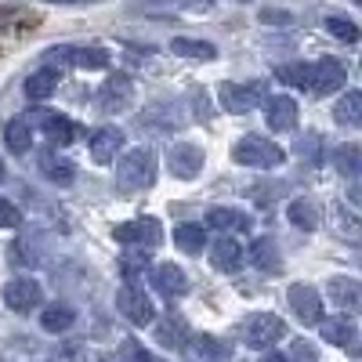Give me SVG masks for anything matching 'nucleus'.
Listing matches in <instances>:
<instances>
[{"label": "nucleus", "instance_id": "nucleus-1", "mask_svg": "<svg viewBox=\"0 0 362 362\" xmlns=\"http://www.w3.org/2000/svg\"><path fill=\"white\" fill-rule=\"evenodd\" d=\"M156 181V156L148 148H131L116 163V189L119 192H145Z\"/></svg>", "mask_w": 362, "mask_h": 362}, {"label": "nucleus", "instance_id": "nucleus-2", "mask_svg": "<svg viewBox=\"0 0 362 362\" xmlns=\"http://www.w3.org/2000/svg\"><path fill=\"white\" fill-rule=\"evenodd\" d=\"M232 160H235L239 167L276 170V167L286 160V153H283L276 141H268V138H261V134H247V138H239V141L232 145Z\"/></svg>", "mask_w": 362, "mask_h": 362}, {"label": "nucleus", "instance_id": "nucleus-3", "mask_svg": "<svg viewBox=\"0 0 362 362\" xmlns=\"http://www.w3.org/2000/svg\"><path fill=\"white\" fill-rule=\"evenodd\" d=\"M112 239L116 243H124V247H134V250H153L160 247V239H163V225L160 218H134V221H124V225H116L112 228Z\"/></svg>", "mask_w": 362, "mask_h": 362}, {"label": "nucleus", "instance_id": "nucleus-4", "mask_svg": "<svg viewBox=\"0 0 362 362\" xmlns=\"http://www.w3.org/2000/svg\"><path fill=\"white\" fill-rule=\"evenodd\" d=\"M286 337V322L279 315H272V312H257L243 322V341L247 348H272L276 341Z\"/></svg>", "mask_w": 362, "mask_h": 362}, {"label": "nucleus", "instance_id": "nucleus-5", "mask_svg": "<svg viewBox=\"0 0 362 362\" xmlns=\"http://www.w3.org/2000/svg\"><path fill=\"white\" fill-rule=\"evenodd\" d=\"M116 308H119V315H124L131 326H148L156 319V308H153V300H148L134 283H127V286H119V293H116Z\"/></svg>", "mask_w": 362, "mask_h": 362}, {"label": "nucleus", "instance_id": "nucleus-6", "mask_svg": "<svg viewBox=\"0 0 362 362\" xmlns=\"http://www.w3.org/2000/svg\"><path fill=\"white\" fill-rule=\"evenodd\" d=\"M131 98H134V80L127 73H109L102 90H98V109L102 112H124V109H131Z\"/></svg>", "mask_w": 362, "mask_h": 362}, {"label": "nucleus", "instance_id": "nucleus-7", "mask_svg": "<svg viewBox=\"0 0 362 362\" xmlns=\"http://www.w3.org/2000/svg\"><path fill=\"white\" fill-rule=\"evenodd\" d=\"M218 102L228 112H250L264 102V83H221L218 87Z\"/></svg>", "mask_w": 362, "mask_h": 362}, {"label": "nucleus", "instance_id": "nucleus-8", "mask_svg": "<svg viewBox=\"0 0 362 362\" xmlns=\"http://www.w3.org/2000/svg\"><path fill=\"white\" fill-rule=\"evenodd\" d=\"M286 300H290V312L305 322V326H319L322 322V297L315 286L308 283H293L286 290Z\"/></svg>", "mask_w": 362, "mask_h": 362}, {"label": "nucleus", "instance_id": "nucleus-9", "mask_svg": "<svg viewBox=\"0 0 362 362\" xmlns=\"http://www.w3.org/2000/svg\"><path fill=\"white\" fill-rule=\"evenodd\" d=\"M109 58L112 54L102 44H80V47H54L47 54V62H69V66H80V69H105Z\"/></svg>", "mask_w": 362, "mask_h": 362}, {"label": "nucleus", "instance_id": "nucleus-10", "mask_svg": "<svg viewBox=\"0 0 362 362\" xmlns=\"http://www.w3.org/2000/svg\"><path fill=\"white\" fill-rule=\"evenodd\" d=\"M167 170H170L174 177H181V181L199 177V170H203V148L192 145V141L170 145V148H167Z\"/></svg>", "mask_w": 362, "mask_h": 362}, {"label": "nucleus", "instance_id": "nucleus-11", "mask_svg": "<svg viewBox=\"0 0 362 362\" xmlns=\"http://www.w3.org/2000/svg\"><path fill=\"white\" fill-rule=\"evenodd\" d=\"M40 283L33 279V276H18V279H11L8 286H4V305L11 308V312H18V315H25V312H33L37 305H40Z\"/></svg>", "mask_w": 362, "mask_h": 362}, {"label": "nucleus", "instance_id": "nucleus-12", "mask_svg": "<svg viewBox=\"0 0 362 362\" xmlns=\"http://www.w3.org/2000/svg\"><path fill=\"white\" fill-rule=\"evenodd\" d=\"M344 83H348V73H344V66L337 62V58H322V62L312 66V90L319 98L337 95Z\"/></svg>", "mask_w": 362, "mask_h": 362}, {"label": "nucleus", "instance_id": "nucleus-13", "mask_svg": "<svg viewBox=\"0 0 362 362\" xmlns=\"http://www.w3.org/2000/svg\"><path fill=\"white\" fill-rule=\"evenodd\" d=\"M148 283H153V290L163 293V297H181V293H189V276H185V272H181L177 264H170V261L148 268Z\"/></svg>", "mask_w": 362, "mask_h": 362}, {"label": "nucleus", "instance_id": "nucleus-14", "mask_svg": "<svg viewBox=\"0 0 362 362\" xmlns=\"http://www.w3.org/2000/svg\"><path fill=\"white\" fill-rule=\"evenodd\" d=\"M264 119H268L272 131H293L297 127V102L290 95L264 98Z\"/></svg>", "mask_w": 362, "mask_h": 362}, {"label": "nucleus", "instance_id": "nucleus-15", "mask_svg": "<svg viewBox=\"0 0 362 362\" xmlns=\"http://www.w3.org/2000/svg\"><path fill=\"white\" fill-rule=\"evenodd\" d=\"M145 11H156L163 18H177V15H206L214 11V0H145Z\"/></svg>", "mask_w": 362, "mask_h": 362}, {"label": "nucleus", "instance_id": "nucleus-16", "mask_svg": "<svg viewBox=\"0 0 362 362\" xmlns=\"http://www.w3.org/2000/svg\"><path fill=\"white\" fill-rule=\"evenodd\" d=\"M185 355H189V362H225L228 358V344H221L218 337H210V334H192L185 341Z\"/></svg>", "mask_w": 362, "mask_h": 362}, {"label": "nucleus", "instance_id": "nucleus-17", "mask_svg": "<svg viewBox=\"0 0 362 362\" xmlns=\"http://www.w3.org/2000/svg\"><path fill=\"white\" fill-rule=\"evenodd\" d=\"M206 225L214 232H250L254 218L243 214V210H232V206H210L206 210Z\"/></svg>", "mask_w": 362, "mask_h": 362}, {"label": "nucleus", "instance_id": "nucleus-18", "mask_svg": "<svg viewBox=\"0 0 362 362\" xmlns=\"http://www.w3.org/2000/svg\"><path fill=\"white\" fill-rule=\"evenodd\" d=\"M185 341H189V322L181 319L177 312H170V315H163V319L156 322V344H160V348L177 351V348H185Z\"/></svg>", "mask_w": 362, "mask_h": 362}, {"label": "nucleus", "instance_id": "nucleus-19", "mask_svg": "<svg viewBox=\"0 0 362 362\" xmlns=\"http://www.w3.org/2000/svg\"><path fill=\"white\" fill-rule=\"evenodd\" d=\"M119 148H124V131L119 127H102V131L90 134V156H95V163L116 160Z\"/></svg>", "mask_w": 362, "mask_h": 362}, {"label": "nucleus", "instance_id": "nucleus-20", "mask_svg": "<svg viewBox=\"0 0 362 362\" xmlns=\"http://www.w3.org/2000/svg\"><path fill=\"white\" fill-rule=\"evenodd\" d=\"M210 264H214V272H225V276H232V272H239V264H243V247L235 243V239L221 235L214 250H210Z\"/></svg>", "mask_w": 362, "mask_h": 362}, {"label": "nucleus", "instance_id": "nucleus-21", "mask_svg": "<svg viewBox=\"0 0 362 362\" xmlns=\"http://www.w3.org/2000/svg\"><path fill=\"white\" fill-rule=\"evenodd\" d=\"M44 119V134L54 141V145H73L76 138H80V124H73L69 116H62V112H44L40 116Z\"/></svg>", "mask_w": 362, "mask_h": 362}, {"label": "nucleus", "instance_id": "nucleus-22", "mask_svg": "<svg viewBox=\"0 0 362 362\" xmlns=\"http://www.w3.org/2000/svg\"><path fill=\"white\" fill-rule=\"evenodd\" d=\"M319 334L326 344H337V348H351L355 341V319L351 315H334V319H322L319 322Z\"/></svg>", "mask_w": 362, "mask_h": 362}, {"label": "nucleus", "instance_id": "nucleus-23", "mask_svg": "<svg viewBox=\"0 0 362 362\" xmlns=\"http://www.w3.org/2000/svg\"><path fill=\"white\" fill-rule=\"evenodd\" d=\"M247 261H250L254 268H261V272H279L283 257H279V250H276V239H268V235L254 239L250 250H247Z\"/></svg>", "mask_w": 362, "mask_h": 362}, {"label": "nucleus", "instance_id": "nucleus-24", "mask_svg": "<svg viewBox=\"0 0 362 362\" xmlns=\"http://www.w3.org/2000/svg\"><path fill=\"white\" fill-rule=\"evenodd\" d=\"M170 51L177 58H189V62H214L218 58V47L206 44V40H192V37H174L170 40Z\"/></svg>", "mask_w": 362, "mask_h": 362}, {"label": "nucleus", "instance_id": "nucleus-25", "mask_svg": "<svg viewBox=\"0 0 362 362\" xmlns=\"http://www.w3.org/2000/svg\"><path fill=\"white\" fill-rule=\"evenodd\" d=\"M326 293H329V300H334V305H341V308H358V297H362V290H358V283H355L351 276H329Z\"/></svg>", "mask_w": 362, "mask_h": 362}, {"label": "nucleus", "instance_id": "nucleus-26", "mask_svg": "<svg viewBox=\"0 0 362 362\" xmlns=\"http://www.w3.org/2000/svg\"><path fill=\"white\" fill-rule=\"evenodd\" d=\"M73 322H76V312H73V305H66V300H54V305H47L40 312V326L47 329V334H66Z\"/></svg>", "mask_w": 362, "mask_h": 362}, {"label": "nucleus", "instance_id": "nucleus-27", "mask_svg": "<svg viewBox=\"0 0 362 362\" xmlns=\"http://www.w3.org/2000/svg\"><path fill=\"white\" fill-rule=\"evenodd\" d=\"M286 218H290V225L293 228H305V232H315L319 228V206L312 203V199H293L290 206H286Z\"/></svg>", "mask_w": 362, "mask_h": 362}, {"label": "nucleus", "instance_id": "nucleus-28", "mask_svg": "<svg viewBox=\"0 0 362 362\" xmlns=\"http://www.w3.org/2000/svg\"><path fill=\"white\" fill-rule=\"evenodd\" d=\"M174 243H177L181 254L196 257V254H203V247H206V232H203V225H177V228H174Z\"/></svg>", "mask_w": 362, "mask_h": 362}, {"label": "nucleus", "instance_id": "nucleus-29", "mask_svg": "<svg viewBox=\"0 0 362 362\" xmlns=\"http://www.w3.org/2000/svg\"><path fill=\"white\" fill-rule=\"evenodd\" d=\"M334 119H337L341 127L362 124V90H348L341 102H334Z\"/></svg>", "mask_w": 362, "mask_h": 362}, {"label": "nucleus", "instance_id": "nucleus-30", "mask_svg": "<svg viewBox=\"0 0 362 362\" xmlns=\"http://www.w3.org/2000/svg\"><path fill=\"white\" fill-rule=\"evenodd\" d=\"M54 87H58V73L54 69H40V73H33L25 80V98L29 102H44V98H51L54 95Z\"/></svg>", "mask_w": 362, "mask_h": 362}, {"label": "nucleus", "instance_id": "nucleus-31", "mask_svg": "<svg viewBox=\"0 0 362 362\" xmlns=\"http://www.w3.org/2000/svg\"><path fill=\"white\" fill-rule=\"evenodd\" d=\"M40 174H44L47 181H54V185H69V181L76 177V167H73V160H66V156H44V160H40Z\"/></svg>", "mask_w": 362, "mask_h": 362}, {"label": "nucleus", "instance_id": "nucleus-32", "mask_svg": "<svg viewBox=\"0 0 362 362\" xmlns=\"http://www.w3.org/2000/svg\"><path fill=\"white\" fill-rule=\"evenodd\" d=\"M334 167H337L344 177H355V174L362 170V148H358L355 141L337 145V148H334Z\"/></svg>", "mask_w": 362, "mask_h": 362}, {"label": "nucleus", "instance_id": "nucleus-33", "mask_svg": "<svg viewBox=\"0 0 362 362\" xmlns=\"http://www.w3.org/2000/svg\"><path fill=\"white\" fill-rule=\"evenodd\" d=\"M276 76L283 80V83H290V87H312V66L308 62H290V66H279L276 69Z\"/></svg>", "mask_w": 362, "mask_h": 362}, {"label": "nucleus", "instance_id": "nucleus-34", "mask_svg": "<svg viewBox=\"0 0 362 362\" xmlns=\"http://www.w3.org/2000/svg\"><path fill=\"white\" fill-rule=\"evenodd\" d=\"M4 141H8L11 153H29V145H33V134H29L25 119H11L8 131H4Z\"/></svg>", "mask_w": 362, "mask_h": 362}, {"label": "nucleus", "instance_id": "nucleus-35", "mask_svg": "<svg viewBox=\"0 0 362 362\" xmlns=\"http://www.w3.org/2000/svg\"><path fill=\"white\" fill-rule=\"evenodd\" d=\"M141 272H148V254L145 250L119 254V276H124V279H138Z\"/></svg>", "mask_w": 362, "mask_h": 362}, {"label": "nucleus", "instance_id": "nucleus-36", "mask_svg": "<svg viewBox=\"0 0 362 362\" xmlns=\"http://www.w3.org/2000/svg\"><path fill=\"white\" fill-rule=\"evenodd\" d=\"M334 228H337L344 239H358V218H355V210L334 203Z\"/></svg>", "mask_w": 362, "mask_h": 362}, {"label": "nucleus", "instance_id": "nucleus-37", "mask_svg": "<svg viewBox=\"0 0 362 362\" xmlns=\"http://www.w3.org/2000/svg\"><path fill=\"white\" fill-rule=\"evenodd\" d=\"M8 257H11V264L29 268V264H37V261H40V250H33V243H29V239H15L11 250H8Z\"/></svg>", "mask_w": 362, "mask_h": 362}, {"label": "nucleus", "instance_id": "nucleus-38", "mask_svg": "<svg viewBox=\"0 0 362 362\" xmlns=\"http://www.w3.org/2000/svg\"><path fill=\"white\" fill-rule=\"evenodd\" d=\"M326 29H329V33H334L341 44H355V40H358V25L348 22V18H329Z\"/></svg>", "mask_w": 362, "mask_h": 362}, {"label": "nucleus", "instance_id": "nucleus-39", "mask_svg": "<svg viewBox=\"0 0 362 362\" xmlns=\"http://www.w3.org/2000/svg\"><path fill=\"white\" fill-rule=\"evenodd\" d=\"M112 362H148V355H145V348L134 341V337H127L124 344L116 348V358Z\"/></svg>", "mask_w": 362, "mask_h": 362}, {"label": "nucleus", "instance_id": "nucleus-40", "mask_svg": "<svg viewBox=\"0 0 362 362\" xmlns=\"http://www.w3.org/2000/svg\"><path fill=\"white\" fill-rule=\"evenodd\" d=\"M18 221H22L18 206H15V203H8V199H0V228H15Z\"/></svg>", "mask_w": 362, "mask_h": 362}, {"label": "nucleus", "instance_id": "nucleus-41", "mask_svg": "<svg viewBox=\"0 0 362 362\" xmlns=\"http://www.w3.org/2000/svg\"><path fill=\"white\" fill-rule=\"evenodd\" d=\"M261 22H264V25H276V22H279V25H290L293 18H290V15H283V11H272V8H264V11H261Z\"/></svg>", "mask_w": 362, "mask_h": 362}, {"label": "nucleus", "instance_id": "nucleus-42", "mask_svg": "<svg viewBox=\"0 0 362 362\" xmlns=\"http://www.w3.org/2000/svg\"><path fill=\"white\" fill-rule=\"evenodd\" d=\"M293 355H297V358L315 362V351H312V344H305V341H297V344H293Z\"/></svg>", "mask_w": 362, "mask_h": 362}, {"label": "nucleus", "instance_id": "nucleus-43", "mask_svg": "<svg viewBox=\"0 0 362 362\" xmlns=\"http://www.w3.org/2000/svg\"><path fill=\"white\" fill-rule=\"evenodd\" d=\"M47 4H95V0H47Z\"/></svg>", "mask_w": 362, "mask_h": 362}, {"label": "nucleus", "instance_id": "nucleus-44", "mask_svg": "<svg viewBox=\"0 0 362 362\" xmlns=\"http://www.w3.org/2000/svg\"><path fill=\"white\" fill-rule=\"evenodd\" d=\"M261 362H290V358H286V355H264Z\"/></svg>", "mask_w": 362, "mask_h": 362}, {"label": "nucleus", "instance_id": "nucleus-45", "mask_svg": "<svg viewBox=\"0 0 362 362\" xmlns=\"http://www.w3.org/2000/svg\"><path fill=\"white\" fill-rule=\"evenodd\" d=\"M4 174H8V170H4V160H0V185H4Z\"/></svg>", "mask_w": 362, "mask_h": 362}, {"label": "nucleus", "instance_id": "nucleus-46", "mask_svg": "<svg viewBox=\"0 0 362 362\" xmlns=\"http://www.w3.org/2000/svg\"><path fill=\"white\" fill-rule=\"evenodd\" d=\"M148 362H163V358H148Z\"/></svg>", "mask_w": 362, "mask_h": 362}, {"label": "nucleus", "instance_id": "nucleus-47", "mask_svg": "<svg viewBox=\"0 0 362 362\" xmlns=\"http://www.w3.org/2000/svg\"><path fill=\"white\" fill-rule=\"evenodd\" d=\"M102 362H112V358H102Z\"/></svg>", "mask_w": 362, "mask_h": 362}]
</instances>
